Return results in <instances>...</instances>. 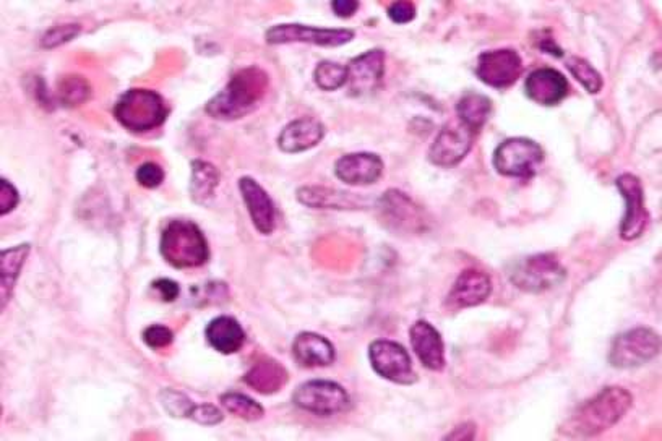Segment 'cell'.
<instances>
[{
	"mask_svg": "<svg viewBox=\"0 0 662 441\" xmlns=\"http://www.w3.org/2000/svg\"><path fill=\"white\" fill-rule=\"evenodd\" d=\"M369 357L370 364L380 377L398 385H413L416 382L411 357L400 344L387 339H377L370 344Z\"/></svg>",
	"mask_w": 662,
	"mask_h": 441,
	"instance_id": "9",
	"label": "cell"
},
{
	"mask_svg": "<svg viewBox=\"0 0 662 441\" xmlns=\"http://www.w3.org/2000/svg\"><path fill=\"white\" fill-rule=\"evenodd\" d=\"M244 382L258 393H276L288 382V372L276 360L263 357L252 365V369L244 377Z\"/></svg>",
	"mask_w": 662,
	"mask_h": 441,
	"instance_id": "25",
	"label": "cell"
},
{
	"mask_svg": "<svg viewBox=\"0 0 662 441\" xmlns=\"http://www.w3.org/2000/svg\"><path fill=\"white\" fill-rule=\"evenodd\" d=\"M474 133L461 124H447L440 130L429 150L430 163L452 167L461 163L473 146Z\"/></svg>",
	"mask_w": 662,
	"mask_h": 441,
	"instance_id": "13",
	"label": "cell"
},
{
	"mask_svg": "<svg viewBox=\"0 0 662 441\" xmlns=\"http://www.w3.org/2000/svg\"><path fill=\"white\" fill-rule=\"evenodd\" d=\"M379 211L383 223L393 231H422L426 223L421 208L414 205L405 193L396 190H388L380 198Z\"/></svg>",
	"mask_w": 662,
	"mask_h": 441,
	"instance_id": "14",
	"label": "cell"
},
{
	"mask_svg": "<svg viewBox=\"0 0 662 441\" xmlns=\"http://www.w3.org/2000/svg\"><path fill=\"white\" fill-rule=\"evenodd\" d=\"M239 190H241L250 219L257 227V231L262 232L265 236L271 234L275 229L276 210L270 195L263 190L257 180L250 179V177H242L239 180Z\"/></svg>",
	"mask_w": 662,
	"mask_h": 441,
	"instance_id": "17",
	"label": "cell"
},
{
	"mask_svg": "<svg viewBox=\"0 0 662 441\" xmlns=\"http://www.w3.org/2000/svg\"><path fill=\"white\" fill-rule=\"evenodd\" d=\"M267 88V73L258 67H247L237 72L231 82L208 101L207 112L215 119H241L257 108Z\"/></svg>",
	"mask_w": 662,
	"mask_h": 441,
	"instance_id": "2",
	"label": "cell"
},
{
	"mask_svg": "<svg viewBox=\"0 0 662 441\" xmlns=\"http://www.w3.org/2000/svg\"><path fill=\"white\" fill-rule=\"evenodd\" d=\"M385 73V54L380 49L367 51L348 65L349 90L353 95H366L382 82Z\"/></svg>",
	"mask_w": 662,
	"mask_h": 441,
	"instance_id": "15",
	"label": "cell"
},
{
	"mask_svg": "<svg viewBox=\"0 0 662 441\" xmlns=\"http://www.w3.org/2000/svg\"><path fill=\"white\" fill-rule=\"evenodd\" d=\"M314 80L320 90H340L341 86L348 83V67L330 62V60H323L315 69Z\"/></svg>",
	"mask_w": 662,
	"mask_h": 441,
	"instance_id": "31",
	"label": "cell"
},
{
	"mask_svg": "<svg viewBox=\"0 0 662 441\" xmlns=\"http://www.w3.org/2000/svg\"><path fill=\"white\" fill-rule=\"evenodd\" d=\"M615 187L625 200V215L620 224V237L624 240H635L645 232L648 224V211L645 208V197L640 179L633 174H622L615 180Z\"/></svg>",
	"mask_w": 662,
	"mask_h": 441,
	"instance_id": "10",
	"label": "cell"
},
{
	"mask_svg": "<svg viewBox=\"0 0 662 441\" xmlns=\"http://www.w3.org/2000/svg\"><path fill=\"white\" fill-rule=\"evenodd\" d=\"M565 276L567 271L555 255L539 253L516 263L510 273V281L521 291L541 294L564 283Z\"/></svg>",
	"mask_w": 662,
	"mask_h": 441,
	"instance_id": "5",
	"label": "cell"
},
{
	"mask_svg": "<svg viewBox=\"0 0 662 441\" xmlns=\"http://www.w3.org/2000/svg\"><path fill=\"white\" fill-rule=\"evenodd\" d=\"M137 182L145 189H156L163 184L164 171L158 164L145 163L137 169Z\"/></svg>",
	"mask_w": 662,
	"mask_h": 441,
	"instance_id": "35",
	"label": "cell"
},
{
	"mask_svg": "<svg viewBox=\"0 0 662 441\" xmlns=\"http://www.w3.org/2000/svg\"><path fill=\"white\" fill-rule=\"evenodd\" d=\"M325 137V127L322 122L312 117H302L284 127L278 146L284 153H302L319 145Z\"/></svg>",
	"mask_w": 662,
	"mask_h": 441,
	"instance_id": "21",
	"label": "cell"
},
{
	"mask_svg": "<svg viewBox=\"0 0 662 441\" xmlns=\"http://www.w3.org/2000/svg\"><path fill=\"white\" fill-rule=\"evenodd\" d=\"M160 399L161 406L166 409L169 416L177 417V419L189 417L190 411L194 407V403L185 394L179 393V391L164 390L160 394Z\"/></svg>",
	"mask_w": 662,
	"mask_h": 441,
	"instance_id": "33",
	"label": "cell"
},
{
	"mask_svg": "<svg viewBox=\"0 0 662 441\" xmlns=\"http://www.w3.org/2000/svg\"><path fill=\"white\" fill-rule=\"evenodd\" d=\"M544 161V151L529 138L516 137L505 140L495 150L494 166L499 174L516 179H529L538 172Z\"/></svg>",
	"mask_w": 662,
	"mask_h": 441,
	"instance_id": "6",
	"label": "cell"
},
{
	"mask_svg": "<svg viewBox=\"0 0 662 441\" xmlns=\"http://www.w3.org/2000/svg\"><path fill=\"white\" fill-rule=\"evenodd\" d=\"M189 419L200 425H218L223 422V412L213 404H194Z\"/></svg>",
	"mask_w": 662,
	"mask_h": 441,
	"instance_id": "36",
	"label": "cell"
},
{
	"mask_svg": "<svg viewBox=\"0 0 662 441\" xmlns=\"http://www.w3.org/2000/svg\"><path fill=\"white\" fill-rule=\"evenodd\" d=\"M172 339H174V334L163 325L148 326L147 330L143 331V341L153 349L168 347L172 343Z\"/></svg>",
	"mask_w": 662,
	"mask_h": 441,
	"instance_id": "37",
	"label": "cell"
},
{
	"mask_svg": "<svg viewBox=\"0 0 662 441\" xmlns=\"http://www.w3.org/2000/svg\"><path fill=\"white\" fill-rule=\"evenodd\" d=\"M267 43H309L325 48H338L349 43L354 38L351 30H327V28H314L304 25H276L267 31Z\"/></svg>",
	"mask_w": 662,
	"mask_h": 441,
	"instance_id": "11",
	"label": "cell"
},
{
	"mask_svg": "<svg viewBox=\"0 0 662 441\" xmlns=\"http://www.w3.org/2000/svg\"><path fill=\"white\" fill-rule=\"evenodd\" d=\"M293 401L302 411L322 417L335 416L348 411L351 404L343 386L327 380H312L299 386L294 393Z\"/></svg>",
	"mask_w": 662,
	"mask_h": 441,
	"instance_id": "8",
	"label": "cell"
},
{
	"mask_svg": "<svg viewBox=\"0 0 662 441\" xmlns=\"http://www.w3.org/2000/svg\"><path fill=\"white\" fill-rule=\"evenodd\" d=\"M331 9L333 12L341 18L353 17L354 12L359 9V2H354V0H336L331 4Z\"/></svg>",
	"mask_w": 662,
	"mask_h": 441,
	"instance_id": "41",
	"label": "cell"
},
{
	"mask_svg": "<svg viewBox=\"0 0 662 441\" xmlns=\"http://www.w3.org/2000/svg\"><path fill=\"white\" fill-rule=\"evenodd\" d=\"M117 122L130 132L143 133L158 129L168 117L163 96L145 88L125 91L114 108Z\"/></svg>",
	"mask_w": 662,
	"mask_h": 441,
	"instance_id": "4",
	"label": "cell"
},
{
	"mask_svg": "<svg viewBox=\"0 0 662 441\" xmlns=\"http://www.w3.org/2000/svg\"><path fill=\"white\" fill-rule=\"evenodd\" d=\"M632 394L609 386L578 406L560 432L572 438H591L614 427L632 407Z\"/></svg>",
	"mask_w": 662,
	"mask_h": 441,
	"instance_id": "1",
	"label": "cell"
},
{
	"mask_svg": "<svg viewBox=\"0 0 662 441\" xmlns=\"http://www.w3.org/2000/svg\"><path fill=\"white\" fill-rule=\"evenodd\" d=\"M294 359L307 369L327 367L335 360V347L320 334L301 333L293 344Z\"/></svg>",
	"mask_w": 662,
	"mask_h": 441,
	"instance_id": "23",
	"label": "cell"
},
{
	"mask_svg": "<svg viewBox=\"0 0 662 441\" xmlns=\"http://www.w3.org/2000/svg\"><path fill=\"white\" fill-rule=\"evenodd\" d=\"M57 96L65 108H77L90 99V83L80 75H67L57 83Z\"/></svg>",
	"mask_w": 662,
	"mask_h": 441,
	"instance_id": "29",
	"label": "cell"
},
{
	"mask_svg": "<svg viewBox=\"0 0 662 441\" xmlns=\"http://www.w3.org/2000/svg\"><path fill=\"white\" fill-rule=\"evenodd\" d=\"M210 346L221 354H234L246 343V333L236 318L218 317L207 328Z\"/></svg>",
	"mask_w": 662,
	"mask_h": 441,
	"instance_id": "24",
	"label": "cell"
},
{
	"mask_svg": "<svg viewBox=\"0 0 662 441\" xmlns=\"http://www.w3.org/2000/svg\"><path fill=\"white\" fill-rule=\"evenodd\" d=\"M30 253V245L23 244L13 249L4 250L2 252V260H0V268H2V310L5 309V304L9 302L12 296L13 286L17 283L18 275L22 270L25 258Z\"/></svg>",
	"mask_w": 662,
	"mask_h": 441,
	"instance_id": "28",
	"label": "cell"
},
{
	"mask_svg": "<svg viewBox=\"0 0 662 441\" xmlns=\"http://www.w3.org/2000/svg\"><path fill=\"white\" fill-rule=\"evenodd\" d=\"M388 17L393 23L405 25V23L413 22L416 17V7L411 2H395L388 9Z\"/></svg>",
	"mask_w": 662,
	"mask_h": 441,
	"instance_id": "39",
	"label": "cell"
},
{
	"mask_svg": "<svg viewBox=\"0 0 662 441\" xmlns=\"http://www.w3.org/2000/svg\"><path fill=\"white\" fill-rule=\"evenodd\" d=\"M221 404H223L224 409L229 414H233V416L239 417V419L249 420V422L262 419L263 412H265L257 401L241 393L223 394L221 396Z\"/></svg>",
	"mask_w": 662,
	"mask_h": 441,
	"instance_id": "30",
	"label": "cell"
},
{
	"mask_svg": "<svg viewBox=\"0 0 662 441\" xmlns=\"http://www.w3.org/2000/svg\"><path fill=\"white\" fill-rule=\"evenodd\" d=\"M161 255L174 268H197L210 257L207 239L192 221H171L161 236Z\"/></svg>",
	"mask_w": 662,
	"mask_h": 441,
	"instance_id": "3",
	"label": "cell"
},
{
	"mask_svg": "<svg viewBox=\"0 0 662 441\" xmlns=\"http://www.w3.org/2000/svg\"><path fill=\"white\" fill-rule=\"evenodd\" d=\"M78 33H80V26L75 23L74 25L69 23V25L54 26L43 36L41 44H43V48H57L61 44L69 43L70 39L77 38Z\"/></svg>",
	"mask_w": 662,
	"mask_h": 441,
	"instance_id": "34",
	"label": "cell"
},
{
	"mask_svg": "<svg viewBox=\"0 0 662 441\" xmlns=\"http://www.w3.org/2000/svg\"><path fill=\"white\" fill-rule=\"evenodd\" d=\"M297 198L302 205L320 210H357L367 205L356 193L341 192L327 187H302L297 190Z\"/></svg>",
	"mask_w": 662,
	"mask_h": 441,
	"instance_id": "22",
	"label": "cell"
},
{
	"mask_svg": "<svg viewBox=\"0 0 662 441\" xmlns=\"http://www.w3.org/2000/svg\"><path fill=\"white\" fill-rule=\"evenodd\" d=\"M411 346L422 365L430 370H442L445 367V346L439 331L435 330L430 323H414L411 326Z\"/></svg>",
	"mask_w": 662,
	"mask_h": 441,
	"instance_id": "20",
	"label": "cell"
},
{
	"mask_svg": "<svg viewBox=\"0 0 662 441\" xmlns=\"http://www.w3.org/2000/svg\"><path fill=\"white\" fill-rule=\"evenodd\" d=\"M153 287H155L156 291L160 292V296L163 297V300H166V302H172V300H176L177 297H179V284L174 283V281H171V279H156L155 283H153Z\"/></svg>",
	"mask_w": 662,
	"mask_h": 441,
	"instance_id": "40",
	"label": "cell"
},
{
	"mask_svg": "<svg viewBox=\"0 0 662 441\" xmlns=\"http://www.w3.org/2000/svg\"><path fill=\"white\" fill-rule=\"evenodd\" d=\"M523 62L513 49L482 52L476 65L479 80L492 88H508L520 78Z\"/></svg>",
	"mask_w": 662,
	"mask_h": 441,
	"instance_id": "12",
	"label": "cell"
},
{
	"mask_svg": "<svg viewBox=\"0 0 662 441\" xmlns=\"http://www.w3.org/2000/svg\"><path fill=\"white\" fill-rule=\"evenodd\" d=\"M491 278L478 270H466L458 276L448 294L447 304L452 309H468L482 304L491 296Z\"/></svg>",
	"mask_w": 662,
	"mask_h": 441,
	"instance_id": "19",
	"label": "cell"
},
{
	"mask_svg": "<svg viewBox=\"0 0 662 441\" xmlns=\"http://www.w3.org/2000/svg\"><path fill=\"white\" fill-rule=\"evenodd\" d=\"M658 334L650 328H635L619 334L612 343L609 362L615 369H635L645 365L659 354Z\"/></svg>",
	"mask_w": 662,
	"mask_h": 441,
	"instance_id": "7",
	"label": "cell"
},
{
	"mask_svg": "<svg viewBox=\"0 0 662 441\" xmlns=\"http://www.w3.org/2000/svg\"><path fill=\"white\" fill-rule=\"evenodd\" d=\"M18 202H20V195H18L17 189L10 184L9 180H0V213L7 215L17 208Z\"/></svg>",
	"mask_w": 662,
	"mask_h": 441,
	"instance_id": "38",
	"label": "cell"
},
{
	"mask_svg": "<svg viewBox=\"0 0 662 441\" xmlns=\"http://www.w3.org/2000/svg\"><path fill=\"white\" fill-rule=\"evenodd\" d=\"M526 96L541 106H557L568 95L567 78L555 69H539L529 73L525 83Z\"/></svg>",
	"mask_w": 662,
	"mask_h": 441,
	"instance_id": "16",
	"label": "cell"
},
{
	"mask_svg": "<svg viewBox=\"0 0 662 441\" xmlns=\"http://www.w3.org/2000/svg\"><path fill=\"white\" fill-rule=\"evenodd\" d=\"M567 69L591 95H598L599 91L602 90L601 73L594 69L588 60L577 56L568 57Z\"/></svg>",
	"mask_w": 662,
	"mask_h": 441,
	"instance_id": "32",
	"label": "cell"
},
{
	"mask_svg": "<svg viewBox=\"0 0 662 441\" xmlns=\"http://www.w3.org/2000/svg\"><path fill=\"white\" fill-rule=\"evenodd\" d=\"M220 184V172L215 166L205 161L192 163V179H190V195L195 203L205 205L213 197L216 187Z\"/></svg>",
	"mask_w": 662,
	"mask_h": 441,
	"instance_id": "27",
	"label": "cell"
},
{
	"mask_svg": "<svg viewBox=\"0 0 662 441\" xmlns=\"http://www.w3.org/2000/svg\"><path fill=\"white\" fill-rule=\"evenodd\" d=\"M492 101L487 96L479 93H468L456 104V114L461 124L468 127L473 133L486 125L487 119L491 116Z\"/></svg>",
	"mask_w": 662,
	"mask_h": 441,
	"instance_id": "26",
	"label": "cell"
},
{
	"mask_svg": "<svg viewBox=\"0 0 662 441\" xmlns=\"http://www.w3.org/2000/svg\"><path fill=\"white\" fill-rule=\"evenodd\" d=\"M335 172L344 184H375L382 176L383 161L374 153H351L336 161Z\"/></svg>",
	"mask_w": 662,
	"mask_h": 441,
	"instance_id": "18",
	"label": "cell"
}]
</instances>
